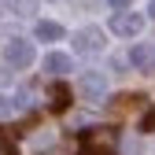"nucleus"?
<instances>
[{
    "instance_id": "nucleus-8",
    "label": "nucleus",
    "mask_w": 155,
    "mask_h": 155,
    "mask_svg": "<svg viewBox=\"0 0 155 155\" xmlns=\"http://www.w3.org/2000/svg\"><path fill=\"white\" fill-rule=\"evenodd\" d=\"M45 70H48V74H67V70H70V55H63V52L45 55Z\"/></svg>"
},
{
    "instance_id": "nucleus-4",
    "label": "nucleus",
    "mask_w": 155,
    "mask_h": 155,
    "mask_svg": "<svg viewBox=\"0 0 155 155\" xmlns=\"http://www.w3.org/2000/svg\"><path fill=\"white\" fill-rule=\"evenodd\" d=\"M104 48V33H100V26H85V30H78L74 33V52H100Z\"/></svg>"
},
{
    "instance_id": "nucleus-1",
    "label": "nucleus",
    "mask_w": 155,
    "mask_h": 155,
    "mask_svg": "<svg viewBox=\"0 0 155 155\" xmlns=\"http://www.w3.org/2000/svg\"><path fill=\"white\" fill-rule=\"evenodd\" d=\"M78 155H118V129H111V126L85 129L81 144H78Z\"/></svg>"
},
{
    "instance_id": "nucleus-11",
    "label": "nucleus",
    "mask_w": 155,
    "mask_h": 155,
    "mask_svg": "<svg viewBox=\"0 0 155 155\" xmlns=\"http://www.w3.org/2000/svg\"><path fill=\"white\" fill-rule=\"evenodd\" d=\"M140 129H144V133H151V129H155V107H148V111H144V118H140Z\"/></svg>"
},
{
    "instance_id": "nucleus-7",
    "label": "nucleus",
    "mask_w": 155,
    "mask_h": 155,
    "mask_svg": "<svg viewBox=\"0 0 155 155\" xmlns=\"http://www.w3.org/2000/svg\"><path fill=\"white\" fill-rule=\"evenodd\" d=\"M67 104H70V89H67L63 81H55V85L48 89V107H52V111H67Z\"/></svg>"
},
{
    "instance_id": "nucleus-15",
    "label": "nucleus",
    "mask_w": 155,
    "mask_h": 155,
    "mask_svg": "<svg viewBox=\"0 0 155 155\" xmlns=\"http://www.w3.org/2000/svg\"><path fill=\"white\" fill-rule=\"evenodd\" d=\"M151 15H155V0H151Z\"/></svg>"
},
{
    "instance_id": "nucleus-5",
    "label": "nucleus",
    "mask_w": 155,
    "mask_h": 155,
    "mask_svg": "<svg viewBox=\"0 0 155 155\" xmlns=\"http://www.w3.org/2000/svg\"><path fill=\"white\" fill-rule=\"evenodd\" d=\"M140 26H144V18H140L137 11H114V18H111V30H114V33H122V37L140 33Z\"/></svg>"
},
{
    "instance_id": "nucleus-9",
    "label": "nucleus",
    "mask_w": 155,
    "mask_h": 155,
    "mask_svg": "<svg viewBox=\"0 0 155 155\" xmlns=\"http://www.w3.org/2000/svg\"><path fill=\"white\" fill-rule=\"evenodd\" d=\"M37 37H41V41H59V37H63V26L59 22H37Z\"/></svg>"
},
{
    "instance_id": "nucleus-12",
    "label": "nucleus",
    "mask_w": 155,
    "mask_h": 155,
    "mask_svg": "<svg viewBox=\"0 0 155 155\" xmlns=\"http://www.w3.org/2000/svg\"><path fill=\"white\" fill-rule=\"evenodd\" d=\"M15 107H18V100H8V96H0V118H8Z\"/></svg>"
},
{
    "instance_id": "nucleus-10",
    "label": "nucleus",
    "mask_w": 155,
    "mask_h": 155,
    "mask_svg": "<svg viewBox=\"0 0 155 155\" xmlns=\"http://www.w3.org/2000/svg\"><path fill=\"white\" fill-rule=\"evenodd\" d=\"M8 4H11L15 15H30V11H33V0H8Z\"/></svg>"
},
{
    "instance_id": "nucleus-14",
    "label": "nucleus",
    "mask_w": 155,
    "mask_h": 155,
    "mask_svg": "<svg viewBox=\"0 0 155 155\" xmlns=\"http://www.w3.org/2000/svg\"><path fill=\"white\" fill-rule=\"evenodd\" d=\"M111 4H114V8H129V0H111Z\"/></svg>"
},
{
    "instance_id": "nucleus-2",
    "label": "nucleus",
    "mask_w": 155,
    "mask_h": 155,
    "mask_svg": "<svg viewBox=\"0 0 155 155\" xmlns=\"http://www.w3.org/2000/svg\"><path fill=\"white\" fill-rule=\"evenodd\" d=\"M4 59H8V67H15V70L30 67V63H33V41H26V37H11V41L4 45Z\"/></svg>"
},
{
    "instance_id": "nucleus-3",
    "label": "nucleus",
    "mask_w": 155,
    "mask_h": 155,
    "mask_svg": "<svg viewBox=\"0 0 155 155\" xmlns=\"http://www.w3.org/2000/svg\"><path fill=\"white\" fill-rule=\"evenodd\" d=\"M78 92H81L85 100H92V104H96V100L107 92V78H104L100 70H85L81 78H78Z\"/></svg>"
},
{
    "instance_id": "nucleus-6",
    "label": "nucleus",
    "mask_w": 155,
    "mask_h": 155,
    "mask_svg": "<svg viewBox=\"0 0 155 155\" xmlns=\"http://www.w3.org/2000/svg\"><path fill=\"white\" fill-rule=\"evenodd\" d=\"M129 63L137 67V70H151L155 67V48L151 45H133L129 48Z\"/></svg>"
},
{
    "instance_id": "nucleus-13",
    "label": "nucleus",
    "mask_w": 155,
    "mask_h": 155,
    "mask_svg": "<svg viewBox=\"0 0 155 155\" xmlns=\"http://www.w3.org/2000/svg\"><path fill=\"white\" fill-rule=\"evenodd\" d=\"M0 155H15V144L4 137V133H0Z\"/></svg>"
}]
</instances>
